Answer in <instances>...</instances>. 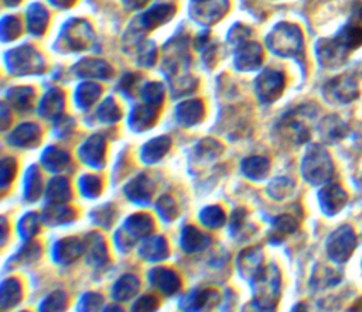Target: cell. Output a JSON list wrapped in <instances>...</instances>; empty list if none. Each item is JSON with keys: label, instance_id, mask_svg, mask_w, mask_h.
<instances>
[{"label": "cell", "instance_id": "obj_1", "mask_svg": "<svg viewBox=\"0 0 362 312\" xmlns=\"http://www.w3.org/2000/svg\"><path fill=\"white\" fill-rule=\"evenodd\" d=\"M362 45V25L349 21L335 37L322 38L315 45L318 61L322 66L332 69L345 64L349 52Z\"/></svg>", "mask_w": 362, "mask_h": 312}, {"label": "cell", "instance_id": "obj_2", "mask_svg": "<svg viewBox=\"0 0 362 312\" xmlns=\"http://www.w3.org/2000/svg\"><path fill=\"white\" fill-rule=\"evenodd\" d=\"M301 172L305 181L313 185L329 181L334 175V164L327 150L317 144L311 145L303 158Z\"/></svg>", "mask_w": 362, "mask_h": 312}, {"label": "cell", "instance_id": "obj_3", "mask_svg": "<svg viewBox=\"0 0 362 312\" xmlns=\"http://www.w3.org/2000/svg\"><path fill=\"white\" fill-rule=\"evenodd\" d=\"M269 48L281 56H297L303 52V34L294 24L281 23L267 37Z\"/></svg>", "mask_w": 362, "mask_h": 312}, {"label": "cell", "instance_id": "obj_4", "mask_svg": "<svg viewBox=\"0 0 362 312\" xmlns=\"http://www.w3.org/2000/svg\"><path fill=\"white\" fill-rule=\"evenodd\" d=\"M356 247V234L354 229L348 224H342L338 227L327 240V253L328 256L337 261H346Z\"/></svg>", "mask_w": 362, "mask_h": 312}, {"label": "cell", "instance_id": "obj_5", "mask_svg": "<svg viewBox=\"0 0 362 312\" xmlns=\"http://www.w3.org/2000/svg\"><path fill=\"white\" fill-rule=\"evenodd\" d=\"M358 95L359 85L356 79L349 73L332 78L324 86V96L327 100L332 103H349L355 100Z\"/></svg>", "mask_w": 362, "mask_h": 312}, {"label": "cell", "instance_id": "obj_6", "mask_svg": "<svg viewBox=\"0 0 362 312\" xmlns=\"http://www.w3.org/2000/svg\"><path fill=\"white\" fill-rule=\"evenodd\" d=\"M153 227L154 224L150 216L144 213L133 215L126 220L123 229L119 230V233L116 234V243L123 250H127L133 246V241L136 239L147 236L153 230Z\"/></svg>", "mask_w": 362, "mask_h": 312}, {"label": "cell", "instance_id": "obj_7", "mask_svg": "<svg viewBox=\"0 0 362 312\" xmlns=\"http://www.w3.org/2000/svg\"><path fill=\"white\" fill-rule=\"evenodd\" d=\"M284 88V76L277 71L263 72L256 82V90L263 102H273L277 99Z\"/></svg>", "mask_w": 362, "mask_h": 312}, {"label": "cell", "instance_id": "obj_8", "mask_svg": "<svg viewBox=\"0 0 362 312\" xmlns=\"http://www.w3.org/2000/svg\"><path fill=\"white\" fill-rule=\"evenodd\" d=\"M320 205L327 215L338 213L346 203V192L339 185H327L320 191Z\"/></svg>", "mask_w": 362, "mask_h": 312}, {"label": "cell", "instance_id": "obj_9", "mask_svg": "<svg viewBox=\"0 0 362 312\" xmlns=\"http://www.w3.org/2000/svg\"><path fill=\"white\" fill-rule=\"evenodd\" d=\"M82 251H85V244L79 239L66 237L54 246V258L59 264H66L76 260Z\"/></svg>", "mask_w": 362, "mask_h": 312}, {"label": "cell", "instance_id": "obj_10", "mask_svg": "<svg viewBox=\"0 0 362 312\" xmlns=\"http://www.w3.org/2000/svg\"><path fill=\"white\" fill-rule=\"evenodd\" d=\"M256 292L260 296H266L272 299L279 292V284H280V274L274 265L267 267L266 270H260V272L256 275Z\"/></svg>", "mask_w": 362, "mask_h": 312}, {"label": "cell", "instance_id": "obj_11", "mask_svg": "<svg viewBox=\"0 0 362 312\" xmlns=\"http://www.w3.org/2000/svg\"><path fill=\"white\" fill-rule=\"evenodd\" d=\"M103 152H105V143L102 137L93 136L90 137L81 148H79V158L90 167H100L103 165Z\"/></svg>", "mask_w": 362, "mask_h": 312}, {"label": "cell", "instance_id": "obj_12", "mask_svg": "<svg viewBox=\"0 0 362 312\" xmlns=\"http://www.w3.org/2000/svg\"><path fill=\"white\" fill-rule=\"evenodd\" d=\"M263 256L259 247H252L240 253L238 258V268L239 272L245 277H256L260 272V264H262Z\"/></svg>", "mask_w": 362, "mask_h": 312}, {"label": "cell", "instance_id": "obj_13", "mask_svg": "<svg viewBox=\"0 0 362 312\" xmlns=\"http://www.w3.org/2000/svg\"><path fill=\"white\" fill-rule=\"evenodd\" d=\"M320 134L321 138L327 143H334L341 140L346 131H348V126L335 114L327 116L322 119V121L320 123Z\"/></svg>", "mask_w": 362, "mask_h": 312}, {"label": "cell", "instance_id": "obj_14", "mask_svg": "<svg viewBox=\"0 0 362 312\" xmlns=\"http://www.w3.org/2000/svg\"><path fill=\"white\" fill-rule=\"evenodd\" d=\"M283 126V134L284 137H287L288 140H291L296 144H301L304 141L308 140L310 137V130L307 127V124L300 120V117H297L296 114H291L288 117H286L281 123Z\"/></svg>", "mask_w": 362, "mask_h": 312}, {"label": "cell", "instance_id": "obj_15", "mask_svg": "<svg viewBox=\"0 0 362 312\" xmlns=\"http://www.w3.org/2000/svg\"><path fill=\"white\" fill-rule=\"evenodd\" d=\"M124 193L127 198L136 203H146L148 202L153 193V185L144 175H139L132 182H129L124 188Z\"/></svg>", "mask_w": 362, "mask_h": 312}, {"label": "cell", "instance_id": "obj_16", "mask_svg": "<svg viewBox=\"0 0 362 312\" xmlns=\"http://www.w3.org/2000/svg\"><path fill=\"white\" fill-rule=\"evenodd\" d=\"M150 281L153 282L154 287H157L160 291L165 294H173L180 287L178 275L174 271L168 268H161V267L154 268L150 272Z\"/></svg>", "mask_w": 362, "mask_h": 312}, {"label": "cell", "instance_id": "obj_17", "mask_svg": "<svg viewBox=\"0 0 362 312\" xmlns=\"http://www.w3.org/2000/svg\"><path fill=\"white\" fill-rule=\"evenodd\" d=\"M40 62L41 61L34 51L28 48H21L13 54L10 66L17 73H27V72H34L37 68V64Z\"/></svg>", "mask_w": 362, "mask_h": 312}, {"label": "cell", "instance_id": "obj_18", "mask_svg": "<svg viewBox=\"0 0 362 312\" xmlns=\"http://www.w3.org/2000/svg\"><path fill=\"white\" fill-rule=\"evenodd\" d=\"M85 251L88 253V261L96 265H102L107 260V250L103 239L98 233H92L86 236Z\"/></svg>", "mask_w": 362, "mask_h": 312}, {"label": "cell", "instance_id": "obj_19", "mask_svg": "<svg viewBox=\"0 0 362 312\" xmlns=\"http://www.w3.org/2000/svg\"><path fill=\"white\" fill-rule=\"evenodd\" d=\"M168 254L167 241L161 236H154L146 240L140 247V256L148 261H158Z\"/></svg>", "mask_w": 362, "mask_h": 312}, {"label": "cell", "instance_id": "obj_20", "mask_svg": "<svg viewBox=\"0 0 362 312\" xmlns=\"http://www.w3.org/2000/svg\"><path fill=\"white\" fill-rule=\"evenodd\" d=\"M209 244V237L192 226H187L181 234V246L185 251H201Z\"/></svg>", "mask_w": 362, "mask_h": 312}, {"label": "cell", "instance_id": "obj_21", "mask_svg": "<svg viewBox=\"0 0 362 312\" xmlns=\"http://www.w3.org/2000/svg\"><path fill=\"white\" fill-rule=\"evenodd\" d=\"M40 140V128L35 124L27 123L14 130L10 136V143L18 147H31L35 145Z\"/></svg>", "mask_w": 362, "mask_h": 312}, {"label": "cell", "instance_id": "obj_22", "mask_svg": "<svg viewBox=\"0 0 362 312\" xmlns=\"http://www.w3.org/2000/svg\"><path fill=\"white\" fill-rule=\"evenodd\" d=\"M262 61V51L257 44H247L236 54V66L239 69H255Z\"/></svg>", "mask_w": 362, "mask_h": 312}, {"label": "cell", "instance_id": "obj_23", "mask_svg": "<svg viewBox=\"0 0 362 312\" xmlns=\"http://www.w3.org/2000/svg\"><path fill=\"white\" fill-rule=\"evenodd\" d=\"M74 217H75V212L71 208L64 206L61 203H55V202L47 206L42 213V219L48 224L66 223V222H71Z\"/></svg>", "mask_w": 362, "mask_h": 312}, {"label": "cell", "instance_id": "obj_24", "mask_svg": "<svg viewBox=\"0 0 362 312\" xmlns=\"http://www.w3.org/2000/svg\"><path fill=\"white\" fill-rule=\"evenodd\" d=\"M170 148V138L167 137H158L151 141H148L143 150H141V158L144 162L153 164L158 161Z\"/></svg>", "mask_w": 362, "mask_h": 312}, {"label": "cell", "instance_id": "obj_25", "mask_svg": "<svg viewBox=\"0 0 362 312\" xmlns=\"http://www.w3.org/2000/svg\"><path fill=\"white\" fill-rule=\"evenodd\" d=\"M202 112L204 109L199 100H189L178 106L177 117H178V121L182 123L184 126H191L199 121V119L202 117Z\"/></svg>", "mask_w": 362, "mask_h": 312}, {"label": "cell", "instance_id": "obj_26", "mask_svg": "<svg viewBox=\"0 0 362 312\" xmlns=\"http://www.w3.org/2000/svg\"><path fill=\"white\" fill-rule=\"evenodd\" d=\"M228 3L225 0H216L211 3H205L202 7L195 10V18L199 21L214 23L216 21L226 10Z\"/></svg>", "mask_w": 362, "mask_h": 312}, {"label": "cell", "instance_id": "obj_27", "mask_svg": "<svg viewBox=\"0 0 362 312\" xmlns=\"http://www.w3.org/2000/svg\"><path fill=\"white\" fill-rule=\"evenodd\" d=\"M45 193H47V198H48L51 202L61 203V202L69 199V196H71L69 184H68V181H66L65 178L57 176V178H54V179L48 184V188H47Z\"/></svg>", "mask_w": 362, "mask_h": 312}, {"label": "cell", "instance_id": "obj_28", "mask_svg": "<svg viewBox=\"0 0 362 312\" xmlns=\"http://www.w3.org/2000/svg\"><path fill=\"white\" fill-rule=\"evenodd\" d=\"M62 106H64L62 93L59 90H51L44 96L40 112L45 117H55L62 110Z\"/></svg>", "mask_w": 362, "mask_h": 312}, {"label": "cell", "instance_id": "obj_29", "mask_svg": "<svg viewBox=\"0 0 362 312\" xmlns=\"http://www.w3.org/2000/svg\"><path fill=\"white\" fill-rule=\"evenodd\" d=\"M41 160H42L44 167H47L49 171H61L69 162L68 154H65L64 151H61V150H58L55 147L47 148L44 151Z\"/></svg>", "mask_w": 362, "mask_h": 312}, {"label": "cell", "instance_id": "obj_30", "mask_svg": "<svg viewBox=\"0 0 362 312\" xmlns=\"http://www.w3.org/2000/svg\"><path fill=\"white\" fill-rule=\"evenodd\" d=\"M242 169L252 179L263 178L269 171V161L263 157H250L243 161Z\"/></svg>", "mask_w": 362, "mask_h": 312}, {"label": "cell", "instance_id": "obj_31", "mask_svg": "<svg viewBox=\"0 0 362 312\" xmlns=\"http://www.w3.org/2000/svg\"><path fill=\"white\" fill-rule=\"evenodd\" d=\"M41 193V176L35 167H30L24 176V196L28 200H35Z\"/></svg>", "mask_w": 362, "mask_h": 312}, {"label": "cell", "instance_id": "obj_32", "mask_svg": "<svg viewBox=\"0 0 362 312\" xmlns=\"http://www.w3.org/2000/svg\"><path fill=\"white\" fill-rule=\"evenodd\" d=\"M156 119V110L153 109V106H140L137 107L130 119V123L134 128L137 130H144L147 127H150L153 124Z\"/></svg>", "mask_w": 362, "mask_h": 312}, {"label": "cell", "instance_id": "obj_33", "mask_svg": "<svg viewBox=\"0 0 362 312\" xmlns=\"http://www.w3.org/2000/svg\"><path fill=\"white\" fill-rule=\"evenodd\" d=\"M139 288V280L134 275H123L113 287V295L119 299L132 296Z\"/></svg>", "mask_w": 362, "mask_h": 312}, {"label": "cell", "instance_id": "obj_34", "mask_svg": "<svg viewBox=\"0 0 362 312\" xmlns=\"http://www.w3.org/2000/svg\"><path fill=\"white\" fill-rule=\"evenodd\" d=\"M100 95V88L95 83H82L76 90V103L79 107L86 109Z\"/></svg>", "mask_w": 362, "mask_h": 312}, {"label": "cell", "instance_id": "obj_35", "mask_svg": "<svg viewBox=\"0 0 362 312\" xmlns=\"http://www.w3.org/2000/svg\"><path fill=\"white\" fill-rule=\"evenodd\" d=\"M199 220L206 227H221L225 223V213L218 206H208L201 210Z\"/></svg>", "mask_w": 362, "mask_h": 312}, {"label": "cell", "instance_id": "obj_36", "mask_svg": "<svg viewBox=\"0 0 362 312\" xmlns=\"http://www.w3.org/2000/svg\"><path fill=\"white\" fill-rule=\"evenodd\" d=\"M82 76H96V78H107L110 75V68L100 61H85L78 71Z\"/></svg>", "mask_w": 362, "mask_h": 312}, {"label": "cell", "instance_id": "obj_37", "mask_svg": "<svg viewBox=\"0 0 362 312\" xmlns=\"http://www.w3.org/2000/svg\"><path fill=\"white\" fill-rule=\"evenodd\" d=\"M170 16H171L170 6H160V7H156V8L150 10V11H147L141 17V23H143L144 27L151 28V27L158 25L161 21L167 20Z\"/></svg>", "mask_w": 362, "mask_h": 312}, {"label": "cell", "instance_id": "obj_38", "mask_svg": "<svg viewBox=\"0 0 362 312\" xmlns=\"http://www.w3.org/2000/svg\"><path fill=\"white\" fill-rule=\"evenodd\" d=\"M28 24H30V30L35 34L42 32V30L45 28V25H47V13L40 4H35V6L31 7V10L28 13Z\"/></svg>", "mask_w": 362, "mask_h": 312}, {"label": "cell", "instance_id": "obj_39", "mask_svg": "<svg viewBox=\"0 0 362 312\" xmlns=\"http://www.w3.org/2000/svg\"><path fill=\"white\" fill-rule=\"evenodd\" d=\"M20 298V285H18V281H16L14 278H8L3 282V288H1V301H3V305L6 306L7 304L8 305H13L18 301Z\"/></svg>", "mask_w": 362, "mask_h": 312}, {"label": "cell", "instance_id": "obj_40", "mask_svg": "<svg viewBox=\"0 0 362 312\" xmlns=\"http://www.w3.org/2000/svg\"><path fill=\"white\" fill-rule=\"evenodd\" d=\"M100 179L95 175H85L79 179V189L83 196L88 198H95L100 192Z\"/></svg>", "mask_w": 362, "mask_h": 312}, {"label": "cell", "instance_id": "obj_41", "mask_svg": "<svg viewBox=\"0 0 362 312\" xmlns=\"http://www.w3.org/2000/svg\"><path fill=\"white\" fill-rule=\"evenodd\" d=\"M38 217L35 213H27L25 216L21 217L18 223V232L20 236L24 239L33 237L38 232Z\"/></svg>", "mask_w": 362, "mask_h": 312}, {"label": "cell", "instance_id": "obj_42", "mask_svg": "<svg viewBox=\"0 0 362 312\" xmlns=\"http://www.w3.org/2000/svg\"><path fill=\"white\" fill-rule=\"evenodd\" d=\"M273 227H274V233H276V234L284 236V234L293 233V232L298 227V223H297V220H296L293 216H290V215H281V216H279V217L274 219Z\"/></svg>", "mask_w": 362, "mask_h": 312}, {"label": "cell", "instance_id": "obj_43", "mask_svg": "<svg viewBox=\"0 0 362 312\" xmlns=\"http://www.w3.org/2000/svg\"><path fill=\"white\" fill-rule=\"evenodd\" d=\"M157 212L163 219L173 220L178 215V208L171 196H163L157 202Z\"/></svg>", "mask_w": 362, "mask_h": 312}, {"label": "cell", "instance_id": "obj_44", "mask_svg": "<svg viewBox=\"0 0 362 312\" xmlns=\"http://www.w3.org/2000/svg\"><path fill=\"white\" fill-rule=\"evenodd\" d=\"M293 191V182L287 178H277L269 185V193L274 199H283Z\"/></svg>", "mask_w": 362, "mask_h": 312}, {"label": "cell", "instance_id": "obj_45", "mask_svg": "<svg viewBox=\"0 0 362 312\" xmlns=\"http://www.w3.org/2000/svg\"><path fill=\"white\" fill-rule=\"evenodd\" d=\"M10 100L17 106V107H28L31 104L33 100V90L27 89V88H20V89H14L13 92H10Z\"/></svg>", "mask_w": 362, "mask_h": 312}, {"label": "cell", "instance_id": "obj_46", "mask_svg": "<svg viewBox=\"0 0 362 312\" xmlns=\"http://www.w3.org/2000/svg\"><path fill=\"white\" fill-rule=\"evenodd\" d=\"M163 95H164L163 88L158 83H150L148 86H146L143 92V97L150 106H157L158 103H161Z\"/></svg>", "mask_w": 362, "mask_h": 312}, {"label": "cell", "instance_id": "obj_47", "mask_svg": "<svg viewBox=\"0 0 362 312\" xmlns=\"http://www.w3.org/2000/svg\"><path fill=\"white\" fill-rule=\"evenodd\" d=\"M119 116H120V113H119V109L116 107L115 102L112 99L105 100V103L99 109L100 120H103V121H115V120L119 119Z\"/></svg>", "mask_w": 362, "mask_h": 312}, {"label": "cell", "instance_id": "obj_48", "mask_svg": "<svg viewBox=\"0 0 362 312\" xmlns=\"http://www.w3.org/2000/svg\"><path fill=\"white\" fill-rule=\"evenodd\" d=\"M16 174V162L11 158H4L1 161V169H0V182L3 188H7L8 182L13 179Z\"/></svg>", "mask_w": 362, "mask_h": 312}, {"label": "cell", "instance_id": "obj_49", "mask_svg": "<svg viewBox=\"0 0 362 312\" xmlns=\"http://www.w3.org/2000/svg\"><path fill=\"white\" fill-rule=\"evenodd\" d=\"M40 256V246L37 243H28L21 248V251L17 254V258L20 263H31Z\"/></svg>", "mask_w": 362, "mask_h": 312}, {"label": "cell", "instance_id": "obj_50", "mask_svg": "<svg viewBox=\"0 0 362 312\" xmlns=\"http://www.w3.org/2000/svg\"><path fill=\"white\" fill-rule=\"evenodd\" d=\"M92 216L96 223H99L102 226H109V223L112 222V217H113V210L109 206H103V208H99Z\"/></svg>", "mask_w": 362, "mask_h": 312}, {"label": "cell", "instance_id": "obj_51", "mask_svg": "<svg viewBox=\"0 0 362 312\" xmlns=\"http://www.w3.org/2000/svg\"><path fill=\"white\" fill-rule=\"evenodd\" d=\"M351 21H362V3L356 7V10L354 11V14H352V18H351Z\"/></svg>", "mask_w": 362, "mask_h": 312}, {"label": "cell", "instance_id": "obj_52", "mask_svg": "<svg viewBox=\"0 0 362 312\" xmlns=\"http://www.w3.org/2000/svg\"><path fill=\"white\" fill-rule=\"evenodd\" d=\"M130 6H133V7H139V6H141V4H144L146 3V0H126Z\"/></svg>", "mask_w": 362, "mask_h": 312}, {"label": "cell", "instance_id": "obj_53", "mask_svg": "<svg viewBox=\"0 0 362 312\" xmlns=\"http://www.w3.org/2000/svg\"><path fill=\"white\" fill-rule=\"evenodd\" d=\"M54 4H58V6H66L69 1L72 0H51Z\"/></svg>", "mask_w": 362, "mask_h": 312}, {"label": "cell", "instance_id": "obj_54", "mask_svg": "<svg viewBox=\"0 0 362 312\" xmlns=\"http://www.w3.org/2000/svg\"><path fill=\"white\" fill-rule=\"evenodd\" d=\"M6 3L7 4H16V3H18V0H6Z\"/></svg>", "mask_w": 362, "mask_h": 312}]
</instances>
